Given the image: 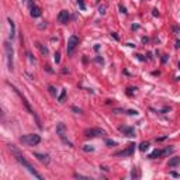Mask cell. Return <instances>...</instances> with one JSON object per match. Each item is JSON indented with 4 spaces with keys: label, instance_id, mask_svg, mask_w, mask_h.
<instances>
[{
    "label": "cell",
    "instance_id": "d6a6232c",
    "mask_svg": "<svg viewBox=\"0 0 180 180\" xmlns=\"http://www.w3.org/2000/svg\"><path fill=\"white\" fill-rule=\"evenodd\" d=\"M165 139H166V135H165V137H161V138H156V142H162Z\"/></svg>",
    "mask_w": 180,
    "mask_h": 180
},
{
    "label": "cell",
    "instance_id": "603a6c76",
    "mask_svg": "<svg viewBox=\"0 0 180 180\" xmlns=\"http://www.w3.org/2000/svg\"><path fill=\"white\" fill-rule=\"evenodd\" d=\"M54 61H55V64H59V62H61V54H59V52H55Z\"/></svg>",
    "mask_w": 180,
    "mask_h": 180
},
{
    "label": "cell",
    "instance_id": "7a4b0ae2",
    "mask_svg": "<svg viewBox=\"0 0 180 180\" xmlns=\"http://www.w3.org/2000/svg\"><path fill=\"white\" fill-rule=\"evenodd\" d=\"M7 84H9V86H10V87H11V89H13L14 92H16V94L18 96V97H20V100H21V103H23V104H24V107L27 108V111H28V113H30L31 115H34V118H35V121H37V125H38V128L41 130V128H42V125H41V121H39L38 115L35 114V113H34V110L31 108V106H30L28 100L25 98V96H24V94H23V93H21V92H20L18 89H17V87L14 86V84H11V83H9V82H7Z\"/></svg>",
    "mask_w": 180,
    "mask_h": 180
},
{
    "label": "cell",
    "instance_id": "ffe728a7",
    "mask_svg": "<svg viewBox=\"0 0 180 180\" xmlns=\"http://www.w3.org/2000/svg\"><path fill=\"white\" fill-rule=\"evenodd\" d=\"M131 177H132V179H135V177H139V172H138V169H137V167H134V169H132Z\"/></svg>",
    "mask_w": 180,
    "mask_h": 180
},
{
    "label": "cell",
    "instance_id": "cb8c5ba5",
    "mask_svg": "<svg viewBox=\"0 0 180 180\" xmlns=\"http://www.w3.org/2000/svg\"><path fill=\"white\" fill-rule=\"evenodd\" d=\"M83 151H84V152H93L94 148L92 147V145H84V147H83Z\"/></svg>",
    "mask_w": 180,
    "mask_h": 180
},
{
    "label": "cell",
    "instance_id": "9a60e30c",
    "mask_svg": "<svg viewBox=\"0 0 180 180\" xmlns=\"http://www.w3.org/2000/svg\"><path fill=\"white\" fill-rule=\"evenodd\" d=\"M35 45H37V48H38L39 51H41V54H42V55H48V54H49L48 48H47L45 45H42L41 42H35Z\"/></svg>",
    "mask_w": 180,
    "mask_h": 180
},
{
    "label": "cell",
    "instance_id": "7402d4cb",
    "mask_svg": "<svg viewBox=\"0 0 180 180\" xmlns=\"http://www.w3.org/2000/svg\"><path fill=\"white\" fill-rule=\"evenodd\" d=\"M106 145H108V147H117L118 144H117L115 141H113V139H107V141H106Z\"/></svg>",
    "mask_w": 180,
    "mask_h": 180
},
{
    "label": "cell",
    "instance_id": "8992f818",
    "mask_svg": "<svg viewBox=\"0 0 180 180\" xmlns=\"http://www.w3.org/2000/svg\"><path fill=\"white\" fill-rule=\"evenodd\" d=\"M83 134H84L86 138H96V137L106 135V131L101 130V128H87V130H84Z\"/></svg>",
    "mask_w": 180,
    "mask_h": 180
},
{
    "label": "cell",
    "instance_id": "277c9868",
    "mask_svg": "<svg viewBox=\"0 0 180 180\" xmlns=\"http://www.w3.org/2000/svg\"><path fill=\"white\" fill-rule=\"evenodd\" d=\"M20 142L24 145H28V147H34L41 142V137L38 134H27V135L20 137Z\"/></svg>",
    "mask_w": 180,
    "mask_h": 180
},
{
    "label": "cell",
    "instance_id": "52a82bcc",
    "mask_svg": "<svg viewBox=\"0 0 180 180\" xmlns=\"http://www.w3.org/2000/svg\"><path fill=\"white\" fill-rule=\"evenodd\" d=\"M135 144H130L127 149H124V151H121V152H115V156H132L134 155V152H135Z\"/></svg>",
    "mask_w": 180,
    "mask_h": 180
},
{
    "label": "cell",
    "instance_id": "6da1fadb",
    "mask_svg": "<svg viewBox=\"0 0 180 180\" xmlns=\"http://www.w3.org/2000/svg\"><path fill=\"white\" fill-rule=\"evenodd\" d=\"M7 147H9V149H10V152L13 153V156L16 158L17 162H18L20 165H23V166H24V167H25V169H27V170L33 175L34 177H37V179H39V180L44 179V177H42V175H39V173L35 170V167H34L33 165H31L28 161H27V159H25V158H24V155H23V153L17 149L16 145H7Z\"/></svg>",
    "mask_w": 180,
    "mask_h": 180
},
{
    "label": "cell",
    "instance_id": "2e32d148",
    "mask_svg": "<svg viewBox=\"0 0 180 180\" xmlns=\"http://www.w3.org/2000/svg\"><path fill=\"white\" fill-rule=\"evenodd\" d=\"M159 156H162V151L161 149H155L152 153H149V159H156V158H159Z\"/></svg>",
    "mask_w": 180,
    "mask_h": 180
},
{
    "label": "cell",
    "instance_id": "30bf717a",
    "mask_svg": "<svg viewBox=\"0 0 180 180\" xmlns=\"http://www.w3.org/2000/svg\"><path fill=\"white\" fill-rule=\"evenodd\" d=\"M69 18H70V16H69V11H68V10H62V11L58 14V21L62 23V24H68V23H69Z\"/></svg>",
    "mask_w": 180,
    "mask_h": 180
},
{
    "label": "cell",
    "instance_id": "836d02e7",
    "mask_svg": "<svg viewBox=\"0 0 180 180\" xmlns=\"http://www.w3.org/2000/svg\"><path fill=\"white\" fill-rule=\"evenodd\" d=\"M170 175H172L173 177H179V176H180V175L177 173V172H170Z\"/></svg>",
    "mask_w": 180,
    "mask_h": 180
},
{
    "label": "cell",
    "instance_id": "5bb4252c",
    "mask_svg": "<svg viewBox=\"0 0 180 180\" xmlns=\"http://www.w3.org/2000/svg\"><path fill=\"white\" fill-rule=\"evenodd\" d=\"M177 165H180V156H173V158L169 159V162H167V166H169V167H176Z\"/></svg>",
    "mask_w": 180,
    "mask_h": 180
},
{
    "label": "cell",
    "instance_id": "8d00e7d4",
    "mask_svg": "<svg viewBox=\"0 0 180 180\" xmlns=\"http://www.w3.org/2000/svg\"><path fill=\"white\" fill-rule=\"evenodd\" d=\"M45 69H47V70H48L49 73H52V72H54V70H52V69H51V68H49V66H45Z\"/></svg>",
    "mask_w": 180,
    "mask_h": 180
},
{
    "label": "cell",
    "instance_id": "8fae6325",
    "mask_svg": "<svg viewBox=\"0 0 180 180\" xmlns=\"http://www.w3.org/2000/svg\"><path fill=\"white\" fill-rule=\"evenodd\" d=\"M7 21H9V25H10V39H14L16 38V24L10 17L7 18Z\"/></svg>",
    "mask_w": 180,
    "mask_h": 180
},
{
    "label": "cell",
    "instance_id": "4fadbf2b",
    "mask_svg": "<svg viewBox=\"0 0 180 180\" xmlns=\"http://www.w3.org/2000/svg\"><path fill=\"white\" fill-rule=\"evenodd\" d=\"M30 10H31V11H30V14H31V17H34V18H38V17L41 16V9H39L37 4H34Z\"/></svg>",
    "mask_w": 180,
    "mask_h": 180
},
{
    "label": "cell",
    "instance_id": "74e56055",
    "mask_svg": "<svg viewBox=\"0 0 180 180\" xmlns=\"http://www.w3.org/2000/svg\"><path fill=\"white\" fill-rule=\"evenodd\" d=\"M166 61H167V56H166V55H165L163 58H162V62H163V64H165V62H166Z\"/></svg>",
    "mask_w": 180,
    "mask_h": 180
},
{
    "label": "cell",
    "instance_id": "d6986e66",
    "mask_svg": "<svg viewBox=\"0 0 180 180\" xmlns=\"http://www.w3.org/2000/svg\"><path fill=\"white\" fill-rule=\"evenodd\" d=\"M148 148H149V142H142V144L139 145V151H141V152H145Z\"/></svg>",
    "mask_w": 180,
    "mask_h": 180
},
{
    "label": "cell",
    "instance_id": "d4e9b609",
    "mask_svg": "<svg viewBox=\"0 0 180 180\" xmlns=\"http://www.w3.org/2000/svg\"><path fill=\"white\" fill-rule=\"evenodd\" d=\"M70 108H72V111H75V113H78V114H82V113H83V111H82V108H78L76 106H72Z\"/></svg>",
    "mask_w": 180,
    "mask_h": 180
},
{
    "label": "cell",
    "instance_id": "4316f807",
    "mask_svg": "<svg viewBox=\"0 0 180 180\" xmlns=\"http://www.w3.org/2000/svg\"><path fill=\"white\" fill-rule=\"evenodd\" d=\"M135 90H137V89H134V87H128V89H127V94H128V96H132Z\"/></svg>",
    "mask_w": 180,
    "mask_h": 180
},
{
    "label": "cell",
    "instance_id": "9c48e42d",
    "mask_svg": "<svg viewBox=\"0 0 180 180\" xmlns=\"http://www.w3.org/2000/svg\"><path fill=\"white\" fill-rule=\"evenodd\" d=\"M33 156L34 158H37L41 163L44 165H48L49 162H51V158H49V155H47V153H39V152H33Z\"/></svg>",
    "mask_w": 180,
    "mask_h": 180
},
{
    "label": "cell",
    "instance_id": "484cf974",
    "mask_svg": "<svg viewBox=\"0 0 180 180\" xmlns=\"http://www.w3.org/2000/svg\"><path fill=\"white\" fill-rule=\"evenodd\" d=\"M118 9H120V11H121L122 14H125V16L128 14V13H127V9H125V7H124L122 4H120V6H118Z\"/></svg>",
    "mask_w": 180,
    "mask_h": 180
},
{
    "label": "cell",
    "instance_id": "e0dca14e",
    "mask_svg": "<svg viewBox=\"0 0 180 180\" xmlns=\"http://www.w3.org/2000/svg\"><path fill=\"white\" fill-rule=\"evenodd\" d=\"M65 97H66V90L62 89V92H61V94H59V97H58V101H59V103H64V101H65Z\"/></svg>",
    "mask_w": 180,
    "mask_h": 180
},
{
    "label": "cell",
    "instance_id": "ac0fdd59",
    "mask_svg": "<svg viewBox=\"0 0 180 180\" xmlns=\"http://www.w3.org/2000/svg\"><path fill=\"white\" fill-rule=\"evenodd\" d=\"M172 152H173V148H165V149H162V156L170 155Z\"/></svg>",
    "mask_w": 180,
    "mask_h": 180
},
{
    "label": "cell",
    "instance_id": "ab89813d",
    "mask_svg": "<svg viewBox=\"0 0 180 180\" xmlns=\"http://www.w3.org/2000/svg\"><path fill=\"white\" fill-rule=\"evenodd\" d=\"M176 79H177V80H180V76H177V78H176Z\"/></svg>",
    "mask_w": 180,
    "mask_h": 180
},
{
    "label": "cell",
    "instance_id": "f35d334b",
    "mask_svg": "<svg viewBox=\"0 0 180 180\" xmlns=\"http://www.w3.org/2000/svg\"><path fill=\"white\" fill-rule=\"evenodd\" d=\"M176 48H180V41H177V42H176Z\"/></svg>",
    "mask_w": 180,
    "mask_h": 180
},
{
    "label": "cell",
    "instance_id": "f1b7e54d",
    "mask_svg": "<svg viewBox=\"0 0 180 180\" xmlns=\"http://www.w3.org/2000/svg\"><path fill=\"white\" fill-rule=\"evenodd\" d=\"M24 3H25V4H27V6H28L30 9H31V7L34 6V0H24Z\"/></svg>",
    "mask_w": 180,
    "mask_h": 180
},
{
    "label": "cell",
    "instance_id": "7c38bea8",
    "mask_svg": "<svg viewBox=\"0 0 180 180\" xmlns=\"http://www.w3.org/2000/svg\"><path fill=\"white\" fill-rule=\"evenodd\" d=\"M65 131H66V127L64 122H59L58 125H56V134L59 135V138H64L65 137Z\"/></svg>",
    "mask_w": 180,
    "mask_h": 180
},
{
    "label": "cell",
    "instance_id": "d590c367",
    "mask_svg": "<svg viewBox=\"0 0 180 180\" xmlns=\"http://www.w3.org/2000/svg\"><path fill=\"white\" fill-rule=\"evenodd\" d=\"M111 37H114V39H117V41L120 39V38H118V35H117V33H111Z\"/></svg>",
    "mask_w": 180,
    "mask_h": 180
},
{
    "label": "cell",
    "instance_id": "f546056e",
    "mask_svg": "<svg viewBox=\"0 0 180 180\" xmlns=\"http://www.w3.org/2000/svg\"><path fill=\"white\" fill-rule=\"evenodd\" d=\"M73 176H75V177H76V179H89V177H87V176H83V175H79V173H75V175H73Z\"/></svg>",
    "mask_w": 180,
    "mask_h": 180
},
{
    "label": "cell",
    "instance_id": "83f0119b",
    "mask_svg": "<svg viewBox=\"0 0 180 180\" xmlns=\"http://www.w3.org/2000/svg\"><path fill=\"white\" fill-rule=\"evenodd\" d=\"M78 4H79V7H80L82 10L86 9V4H84V1H83V0H78Z\"/></svg>",
    "mask_w": 180,
    "mask_h": 180
},
{
    "label": "cell",
    "instance_id": "5b68a950",
    "mask_svg": "<svg viewBox=\"0 0 180 180\" xmlns=\"http://www.w3.org/2000/svg\"><path fill=\"white\" fill-rule=\"evenodd\" d=\"M78 45H79V38H78L76 35H70L69 39H68V45H66L68 55H72V54L75 52V49L78 48Z\"/></svg>",
    "mask_w": 180,
    "mask_h": 180
},
{
    "label": "cell",
    "instance_id": "3957f363",
    "mask_svg": "<svg viewBox=\"0 0 180 180\" xmlns=\"http://www.w3.org/2000/svg\"><path fill=\"white\" fill-rule=\"evenodd\" d=\"M4 52H6V58H7V68L10 72H13V69H14V49H13V45L10 44V41L4 42Z\"/></svg>",
    "mask_w": 180,
    "mask_h": 180
},
{
    "label": "cell",
    "instance_id": "ba28073f",
    "mask_svg": "<svg viewBox=\"0 0 180 180\" xmlns=\"http://www.w3.org/2000/svg\"><path fill=\"white\" fill-rule=\"evenodd\" d=\"M118 131L121 132L122 135H125V137H135V130L132 128V127H128V125H121V127H118Z\"/></svg>",
    "mask_w": 180,
    "mask_h": 180
},
{
    "label": "cell",
    "instance_id": "e575fe53",
    "mask_svg": "<svg viewBox=\"0 0 180 180\" xmlns=\"http://www.w3.org/2000/svg\"><path fill=\"white\" fill-rule=\"evenodd\" d=\"M96 61H97L98 64H104V61H103V58H100V56H97V58H96Z\"/></svg>",
    "mask_w": 180,
    "mask_h": 180
},
{
    "label": "cell",
    "instance_id": "44dd1931",
    "mask_svg": "<svg viewBox=\"0 0 180 180\" xmlns=\"http://www.w3.org/2000/svg\"><path fill=\"white\" fill-rule=\"evenodd\" d=\"M48 90H49V93H51L52 96H56V94H58V90H56V89H55L54 86H49Z\"/></svg>",
    "mask_w": 180,
    "mask_h": 180
},
{
    "label": "cell",
    "instance_id": "4dcf8cb0",
    "mask_svg": "<svg viewBox=\"0 0 180 180\" xmlns=\"http://www.w3.org/2000/svg\"><path fill=\"white\" fill-rule=\"evenodd\" d=\"M98 13H100V14H104V13H106V6H100V7H98Z\"/></svg>",
    "mask_w": 180,
    "mask_h": 180
},
{
    "label": "cell",
    "instance_id": "1f68e13d",
    "mask_svg": "<svg viewBox=\"0 0 180 180\" xmlns=\"http://www.w3.org/2000/svg\"><path fill=\"white\" fill-rule=\"evenodd\" d=\"M152 14H153L155 17H159V11H158V9H153V10H152Z\"/></svg>",
    "mask_w": 180,
    "mask_h": 180
}]
</instances>
